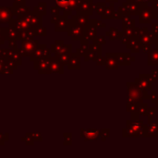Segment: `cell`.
<instances>
[{
  "instance_id": "7a4b0ae2",
  "label": "cell",
  "mask_w": 158,
  "mask_h": 158,
  "mask_svg": "<svg viewBox=\"0 0 158 158\" xmlns=\"http://www.w3.org/2000/svg\"><path fill=\"white\" fill-rule=\"evenodd\" d=\"M26 44H27V45L24 44V45H23V48H24V49H25L27 52H28V51H30V52H31V51H32V50L35 48V46H33V45H32V44H33V43H32L31 41H30V42H27Z\"/></svg>"
},
{
  "instance_id": "6da1fadb",
  "label": "cell",
  "mask_w": 158,
  "mask_h": 158,
  "mask_svg": "<svg viewBox=\"0 0 158 158\" xmlns=\"http://www.w3.org/2000/svg\"><path fill=\"white\" fill-rule=\"evenodd\" d=\"M11 10L8 7H1L0 8V21H6L10 19Z\"/></svg>"
}]
</instances>
